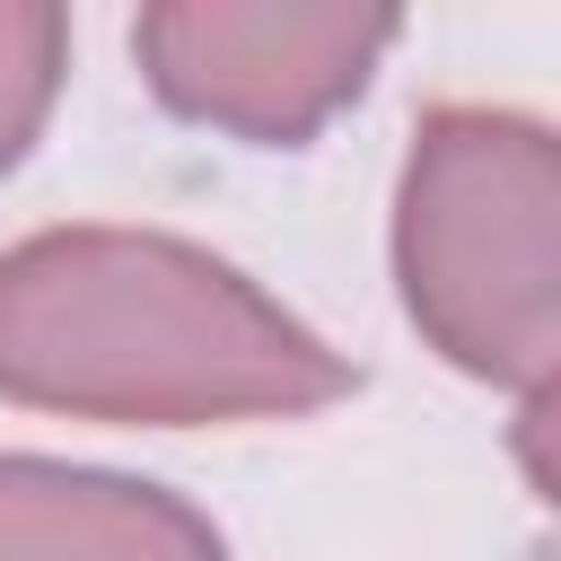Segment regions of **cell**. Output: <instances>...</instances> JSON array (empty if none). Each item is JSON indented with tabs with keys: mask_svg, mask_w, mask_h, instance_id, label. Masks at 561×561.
<instances>
[{
	"mask_svg": "<svg viewBox=\"0 0 561 561\" xmlns=\"http://www.w3.org/2000/svg\"><path fill=\"white\" fill-rule=\"evenodd\" d=\"M0 386L105 412H289L342 394L351 368L184 245L35 237L0 263Z\"/></svg>",
	"mask_w": 561,
	"mask_h": 561,
	"instance_id": "obj_1",
	"label": "cell"
},
{
	"mask_svg": "<svg viewBox=\"0 0 561 561\" xmlns=\"http://www.w3.org/2000/svg\"><path fill=\"white\" fill-rule=\"evenodd\" d=\"M386 35V9H149L131 26L167 105L263 140H298L333 96H351Z\"/></svg>",
	"mask_w": 561,
	"mask_h": 561,
	"instance_id": "obj_3",
	"label": "cell"
},
{
	"mask_svg": "<svg viewBox=\"0 0 561 561\" xmlns=\"http://www.w3.org/2000/svg\"><path fill=\"white\" fill-rule=\"evenodd\" d=\"M53 61H61V18L53 9H0V167L18 158L26 123L44 114Z\"/></svg>",
	"mask_w": 561,
	"mask_h": 561,
	"instance_id": "obj_4",
	"label": "cell"
},
{
	"mask_svg": "<svg viewBox=\"0 0 561 561\" xmlns=\"http://www.w3.org/2000/svg\"><path fill=\"white\" fill-rule=\"evenodd\" d=\"M403 298L473 377L552 394L561 351V149L535 114L438 105L403 167Z\"/></svg>",
	"mask_w": 561,
	"mask_h": 561,
	"instance_id": "obj_2",
	"label": "cell"
},
{
	"mask_svg": "<svg viewBox=\"0 0 561 561\" xmlns=\"http://www.w3.org/2000/svg\"><path fill=\"white\" fill-rule=\"evenodd\" d=\"M535 561H543V552H535Z\"/></svg>",
	"mask_w": 561,
	"mask_h": 561,
	"instance_id": "obj_5",
	"label": "cell"
}]
</instances>
